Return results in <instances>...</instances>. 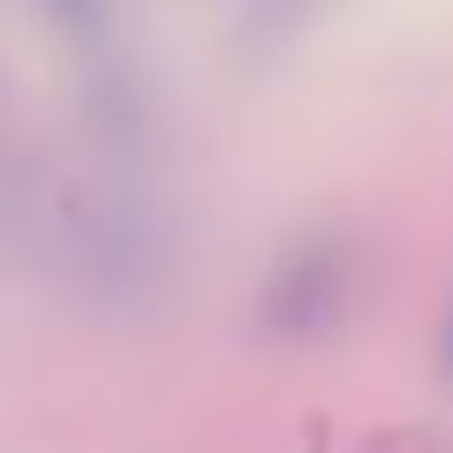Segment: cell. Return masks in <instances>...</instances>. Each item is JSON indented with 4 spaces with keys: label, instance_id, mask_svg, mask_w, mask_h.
Segmentation results:
<instances>
[]
</instances>
